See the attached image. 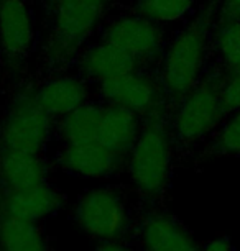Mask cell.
Here are the masks:
<instances>
[{"instance_id": "cell-3", "label": "cell", "mask_w": 240, "mask_h": 251, "mask_svg": "<svg viewBox=\"0 0 240 251\" xmlns=\"http://www.w3.org/2000/svg\"><path fill=\"white\" fill-rule=\"evenodd\" d=\"M175 145L166 117L143 120L140 133L127 156V173L140 196L158 199L173 176Z\"/></svg>"}, {"instance_id": "cell-2", "label": "cell", "mask_w": 240, "mask_h": 251, "mask_svg": "<svg viewBox=\"0 0 240 251\" xmlns=\"http://www.w3.org/2000/svg\"><path fill=\"white\" fill-rule=\"evenodd\" d=\"M114 7L115 0H61L46 13L45 64L56 73L74 66Z\"/></svg>"}, {"instance_id": "cell-23", "label": "cell", "mask_w": 240, "mask_h": 251, "mask_svg": "<svg viewBox=\"0 0 240 251\" xmlns=\"http://www.w3.org/2000/svg\"><path fill=\"white\" fill-rule=\"evenodd\" d=\"M199 251H234V245L227 236H215L206 241Z\"/></svg>"}, {"instance_id": "cell-19", "label": "cell", "mask_w": 240, "mask_h": 251, "mask_svg": "<svg viewBox=\"0 0 240 251\" xmlns=\"http://www.w3.org/2000/svg\"><path fill=\"white\" fill-rule=\"evenodd\" d=\"M124 8L158 25H166L189 18L199 7L197 0H129Z\"/></svg>"}, {"instance_id": "cell-9", "label": "cell", "mask_w": 240, "mask_h": 251, "mask_svg": "<svg viewBox=\"0 0 240 251\" xmlns=\"http://www.w3.org/2000/svg\"><path fill=\"white\" fill-rule=\"evenodd\" d=\"M40 33L31 0H0V51L3 59H27L38 50Z\"/></svg>"}, {"instance_id": "cell-21", "label": "cell", "mask_w": 240, "mask_h": 251, "mask_svg": "<svg viewBox=\"0 0 240 251\" xmlns=\"http://www.w3.org/2000/svg\"><path fill=\"white\" fill-rule=\"evenodd\" d=\"M208 7L214 23L240 20V0H209Z\"/></svg>"}, {"instance_id": "cell-15", "label": "cell", "mask_w": 240, "mask_h": 251, "mask_svg": "<svg viewBox=\"0 0 240 251\" xmlns=\"http://www.w3.org/2000/svg\"><path fill=\"white\" fill-rule=\"evenodd\" d=\"M50 164L43 154L0 153V191L18 192L48 182Z\"/></svg>"}, {"instance_id": "cell-22", "label": "cell", "mask_w": 240, "mask_h": 251, "mask_svg": "<svg viewBox=\"0 0 240 251\" xmlns=\"http://www.w3.org/2000/svg\"><path fill=\"white\" fill-rule=\"evenodd\" d=\"M222 97L229 113L240 108V71L232 74H224Z\"/></svg>"}, {"instance_id": "cell-25", "label": "cell", "mask_w": 240, "mask_h": 251, "mask_svg": "<svg viewBox=\"0 0 240 251\" xmlns=\"http://www.w3.org/2000/svg\"><path fill=\"white\" fill-rule=\"evenodd\" d=\"M59 2H61V0H41L40 7L43 8V10H45V15H46V13L53 10V8H54L56 5H58Z\"/></svg>"}, {"instance_id": "cell-16", "label": "cell", "mask_w": 240, "mask_h": 251, "mask_svg": "<svg viewBox=\"0 0 240 251\" xmlns=\"http://www.w3.org/2000/svg\"><path fill=\"white\" fill-rule=\"evenodd\" d=\"M102 105L104 107H102L97 143L104 145L110 151L127 158L140 133L143 120L122 107L104 102H102Z\"/></svg>"}, {"instance_id": "cell-18", "label": "cell", "mask_w": 240, "mask_h": 251, "mask_svg": "<svg viewBox=\"0 0 240 251\" xmlns=\"http://www.w3.org/2000/svg\"><path fill=\"white\" fill-rule=\"evenodd\" d=\"M213 63L222 71V74H232L240 71V20L213 22Z\"/></svg>"}, {"instance_id": "cell-13", "label": "cell", "mask_w": 240, "mask_h": 251, "mask_svg": "<svg viewBox=\"0 0 240 251\" xmlns=\"http://www.w3.org/2000/svg\"><path fill=\"white\" fill-rule=\"evenodd\" d=\"M64 199L50 182L18 192L0 191V219H20L40 224L63 208Z\"/></svg>"}, {"instance_id": "cell-4", "label": "cell", "mask_w": 240, "mask_h": 251, "mask_svg": "<svg viewBox=\"0 0 240 251\" xmlns=\"http://www.w3.org/2000/svg\"><path fill=\"white\" fill-rule=\"evenodd\" d=\"M222 71L211 59L197 86L171 107L168 123L178 145H194L219 130L229 115L222 97Z\"/></svg>"}, {"instance_id": "cell-5", "label": "cell", "mask_w": 240, "mask_h": 251, "mask_svg": "<svg viewBox=\"0 0 240 251\" xmlns=\"http://www.w3.org/2000/svg\"><path fill=\"white\" fill-rule=\"evenodd\" d=\"M53 133L54 120L36 102L33 89H22L0 118V153L43 154Z\"/></svg>"}, {"instance_id": "cell-11", "label": "cell", "mask_w": 240, "mask_h": 251, "mask_svg": "<svg viewBox=\"0 0 240 251\" xmlns=\"http://www.w3.org/2000/svg\"><path fill=\"white\" fill-rule=\"evenodd\" d=\"M74 68L76 73L91 86H99L102 82L136 73V71H147L133 56L101 40H92L81 51L74 63Z\"/></svg>"}, {"instance_id": "cell-12", "label": "cell", "mask_w": 240, "mask_h": 251, "mask_svg": "<svg viewBox=\"0 0 240 251\" xmlns=\"http://www.w3.org/2000/svg\"><path fill=\"white\" fill-rule=\"evenodd\" d=\"M33 92L40 107L54 122L92 100L91 84L78 73L50 75L40 86L33 87Z\"/></svg>"}, {"instance_id": "cell-8", "label": "cell", "mask_w": 240, "mask_h": 251, "mask_svg": "<svg viewBox=\"0 0 240 251\" xmlns=\"http://www.w3.org/2000/svg\"><path fill=\"white\" fill-rule=\"evenodd\" d=\"M96 99L122 107L142 120L166 117L171 102L155 71H136L96 86Z\"/></svg>"}, {"instance_id": "cell-17", "label": "cell", "mask_w": 240, "mask_h": 251, "mask_svg": "<svg viewBox=\"0 0 240 251\" xmlns=\"http://www.w3.org/2000/svg\"><path fill=\"white\" fill-rule=\"evenodd\" d=\"M0 251H50L40 224L20 219H0Z\"/></svg>"}, {"instance_id": "cell-24", "label": "cell", "mask_w": 240, "mask_h": 251, "mask_svg": "<svg viewBox=\"0 0 240 251\" xmlns=\"http://www.w3.org/2000/svg\"><path fill=\"white\" fill-rule=\"evenodd\" d=\"M96 251H142L138 246H132L129 243L122 241H109V243H101L96 248Z\"/></svg>"}, {"instance_id": "cell-7", "label": "cell", "mask_w": 240, "mask_h": 251, "mask_svg": "<svg viewBox=\"0 0 240 251\" xmlns=\"http://www.w3.org/2000/svg\"><path fill=\"white\" fill-rule=\"evenodd\" d=\"M164 25H158L129 10L110 12L101 23L94 40L114 45L143 66L157 73L164 46L168 43Z\"/></svg>"}, {"instance_id": "cell-20", "label": "cell", "mask_w": 240, "mask_h": 251, "mask_svg": "<svg viewBox=\"0 0 240 251\" xmlns=\"http://www.w3.org/2000/svg\"><path fill=\"white\" fill-rule=\"evenodd\" d=\"M214 136V150L220 154L240 156V108L230 112Z\"/></svg>"}, {"instance_id": "cell-14", "label": "cell", "mask_w": 240, "mask_h": 251, "mask_svg": "<svg viewBox=\"0 0 240 251\" xmlns=\"http://www.w3.org/2000/svg\"><path fill=\"white\" fill-rule=\"evenodd\" d=\"M142 251H199L194 236L176 217L166 212H150L136 226Z\"/></svg>"}, {"instance_id": "cell-27", "label": "cell", "mask_w": 240, "mask_h": 251, "mask_svg": "<svg viewBox=\"0 0 240 251\" xmlns=\"http://www.w3.org/2000/svg\"><path fill=\"white\" fill-rule=\"evenodd\" d=\"M31 3H38V5H40V3H41V0H31Z\"/></svg>"}, {"instance_id": "cell-1", "label": "cell", "mask_w": 240, "mask_h": 251, "mask_svg": "<svg viewBox=\"0 0 240 251\" xmlns=\"http://www.w3.org/2000/svg\"><path fill=\"white\" fill-rule=\"evenodd\" d=\"M213 17L208 3L186 18L164 46L157 74L171 107L192 91L213 59Z\"/></svg>"}, {"instance_id": "cell-26", "label": "cell", "mask_w": 240, "mask_h": 251, "mask_svg": "<svg viewBox=\"0 0 240 251\" xmlns=\"http://www.w3.org/2000/svg\"><path fill=\"white\" fill-rule=\"evenodd\" d=\"M2 73H3V54L0 51V77H2Z\"/></svg>"}, {"instance_id": "cell-6", "label": "cell", "mask_w": 240, "mask_h": 251, "mask_svg": "<svg viewBox=\"0 0 240 251\" xmlns=\"http://www.w3.org/2000/svg\"><path fill=\"white\" fill-rule=\"evenodd\" d=\"M74 222L89 238L99 243L122 241L133 226L125 196L112 186L92 187L78 199Z\"/></svg>"}, {"instance_id": "cell-10", "label": "cell", "mask_w": 240, "mask_h": 251, "mask_svg": "<svg viewBox=\"0 0 240 251\" xmlns=\"http://www.w3.org/2000/svg\"><path fill=\"white\" fill-rule=\"evenodd\" d=\"M56 163L64 173L82 179H109L125 168L127 158L101 143L61 145Z\"/></svg>"}]
</instances>
